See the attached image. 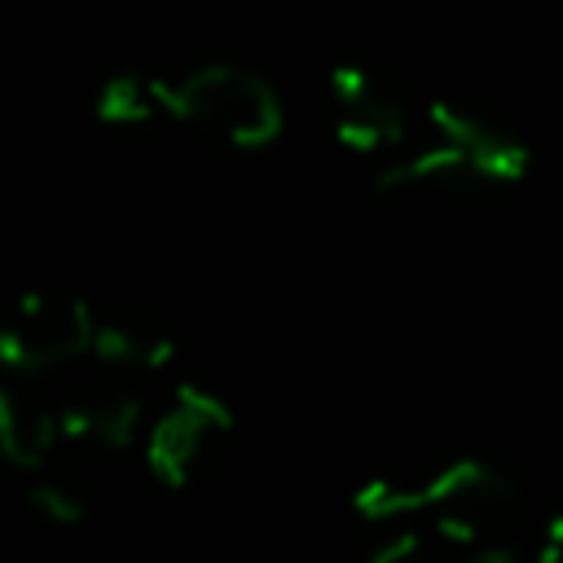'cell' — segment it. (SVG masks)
<instances>
[{"mask_svg": "<svg viewBox=\"0 0 563 563\" xmlns=\"http://www.w3.org/2000/svg\"><path fill=\"white\" fill-rule=\"evenodd\" d=\"M163 101L172 119L211 132L229 145L251 150V145H268L282 132V101L273 84L246 66L211 62L180 75L176 84L163 79Z\"/></svg>", "mask_w": 563, "mask_h": 563, "instance_id": "cell-1", "label": "cell"}, {"mask_svg": "<svg viewBox=\"0 0 563 563\" xmlns=\"http://www.w3.org/2000/svg\"><path fill=\"white\" fill-rule=\"evenodd\" d=\"M229 435H233L229 409L198 387H180L176 400L163 409V418L150 431V444H145L150 471L167 488H185L202 471H211V462L220 457Z\"/></svg>", "mask_w": 563, "mask_h": 563, "instance_id": "cell-2", "label": "cell"}, {"mask_svg": "<svg viewBox=\"0 0 563 563\" xmlns=\"http://www.w3.org/2000/svg\"><path fill=\"white\" fill-rule=\"evenodd\" d=\"M97 321L70 295H26L4 325V361L13 369H53L92 343Z\"/></svg>", "mask_w": 563, "mask_h": 563, "instance_id": "cell-3", "label": "cell"}, {"mask_svg": "<svg viewBox=\"0 0 563 563\" xmlns=\"http://www.w3.org/2000/svg\"><path fill=\"white\" fill-rule=\"evenodd\" d=\"M330 110L334 132L352 150H387L400 145L409 132V101L405 92L361 66H343L330 75Z\"/></svg>", "mask_w": 563, "mask_h": 563, "instance_id": "cell-4", "label": "cell"}, {"mask_svg": "<svg viewBox=\"0 0 563 563\" xmlns=\"http://www.w3.org/2000/svg\"><path fill=\"white\" fill-rule=\"evenodd\" d=\"M440 523L466 541H493L519 519V488L510 475L484 462H453L435 506Z\"/></svg>", "mask_w": 563, "mask_h": 563, "instance_id": "cell-5", "label": "cell"}, {"mask_svg": "<svg viewBox=\"0 0 563 563\" xmlns=\"http://www.w3.org/2000/svg\"><path fill=\"white\" fill-rule=\"evenodd\" d=\"M383 194H400V189H427V194H444V198H493L506 180L497 172H488L479 158H471L457 145H440L413 158H400L391 167L378 172L374 180Z\"/></svg>", "mask_w": 563, "mask_h": 563, "instance_id": "cell-6", "label": "cell"}, {"mask_svg": "<svg viewBox=\"0 0 563 563\" xmlns=\"http://www.w3.org/2000/svg\"><path fill=\"white\" fill-rule=\"evenodd\" d=\"M431 128L466 150L471 158H479L488 172H497L506 185H515L528 172V145L519 141V132L510 123H501L497 114H484L475 106H453V101H431Z\"/></svg>", "mask_w": 563, "mask_h": 563, "instance_id": "cell-7", "label": "cell"}, {"mask_svg": "<svg viewBox=\"0 0 563 563\" xmlns=\"http://www.w3.org/2000/svg\"><path fill=\"white\" fill-rule=\"evenodd\" d=\"M57 422L79 440L128 444L141 427V400L119 378H84L79 387H70L62 396Z\"/></svg>", "mask_w": 563, "mask_h": 563, "instance_id": "cell-8", "label": "cell"}, {"mask_svg": "<svg viewBox=\"0 0 563 563\" xmlns=\"http://www.w3.org/2000/svg\"><path fill=\"white\" fill-rule=\"evenodd\" d=\"M92 347L101 361L123 365V369H158L172 356V334L141 312H110L92 330Z\"/></svg>", "mask_w": 563, "mask_h": 563, "instance_id": "cell-9", "label": "cell"}, {"mask_svg": "<svg viewBox=\"0 0 563 563\" xmlns=\"http://www.w3.org/2000/svg\"><path fill=\"white\" fill-rule=\"evenodd\" d=\"M449 471H453V462H431V466L378 475V479H369V484L356 493V510H361L365 519H396V515L435 506V497H440Z\"/></svg>", "mask_w": 563, "mask_h": 563, "instance_id": "cell-10", "label": "cell"}, {"mask_svg": "<svg viewBox=\"0 0 563 563\" xmlns=\"http://www.w3.org/2000/svg\"><path fill=\"white\" fill-rule=\"evenodd\" d=\"M53 413L26 396L22 387H9L0 396V444H4V457L18 462V466H40L53 449Z\"/></svg>", "mask_w": 563, "mask_h": 563, "instance_id": "cell-11", "label": "cell"}, {"mask_svg": "<svg viewBox=\"0 0 563 563\" xmlns=\"http://www.w3.org/2000/svg\"><path fill=\"white\" fill-rule=\"evenodd\" d=\"M97 114L106 123H154L158 114H167L163 79L136 75V70L110 75L101 84V92H97Z\"/></svg>", "mask_w": 563, "mask_h": 563, "instance_id": "cell-12", "label": "cell"}, {"mask_svg": "<svg viewBox=\"0 0 563 563\" xmlns=\"http://www.w3.org/2000/svg\"><path fill=\"white\" fill-rule=\"evenodd\" d=\"M31 506H35V515H44L48 523H75V519H84L88 497H84L75 484H66V479H44V484L31 488Z\"/></svg>", "mask_w": 563, "mask_h": 563, "instance_id": "cell-13", "label": "cell"}, {"mask_svg": "<svg viewBox=\"0 0 563 563\" xmlns=\"http://www.w3.org/2000/svg\"><path fill=\"white\" fill-rule=\"evenodd\" d=\"M369 563H440V554H435V550H431L422 537L400 532V537L383 541V545L369 554Z\"/></svg>", "mask_w": 563, "mask_h": 563, "instance_id": "cell-14", "label": "cell"}, {"mask_svg": "<svg viewBox=\"0 0 563 563\" xmlns=\"http://www.w3.org/2000/svg\"><path fill=\"white\" fill-rule=\"evenodd\" d=\"M545 563H563V519L550 523V537H545Z\"/></svg>", "mask_w": 563, "mask_h": 563, "instance_id": "cell-15", "label": "cell"}, {"mask_svg": "<svg viewBox=\"0 0 563 563\" xmlns=\"http://www.w3.org/2000/svg\"><path fill=\"white\" fill-rule=\"evenodd\" d=\"M471 563H515V554H510V550H484V554H475Z\"/></svg>", "mask_w": 563, "mask_h": 563, "instance_id": "cell-16", "label": "cell"}]
</instances>
